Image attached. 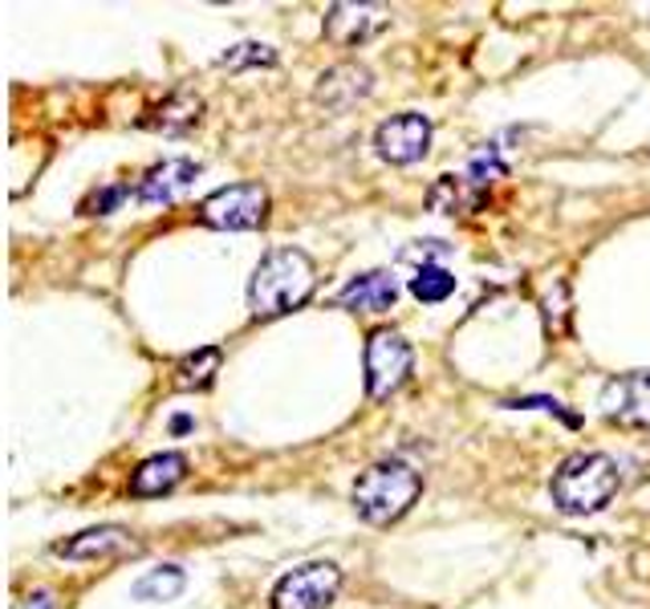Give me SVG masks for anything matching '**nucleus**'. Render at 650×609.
<instances>
[{"mask_svg": "<svg viewBox=\"0 0 650 609\" xmlns=\"http://www.w3.org/2000/svg\"><path fill=\"white\" fill-rule=\"evenodd\" d=\"M618 483H622L618 463L606 451H578L553 471L549 496L566 516H593L614 500Z\"/></svg>", "mask_w": 650, "mask_h": 609, "instance_id": "obj_2", "label": "nucleus"}, {"mask_svg": "<svg viewBox=\"0 0 650 609\" xmlns=\"http://www.w3.org/2000/svg\"><path fill=\"white\" fill-rule=\"evenodd\" d=\"M134 549V540L122 525H98V528H86L78 537L70 540H58L53 552L66 557V561H90V557H107V552H119V549Z\"/></svg>", "mask_w": 650, "mask_h": 609, "instance_id": "obj_14", "label": "nucleus"}, {"mask_svg": "<svg viewBox=\"0 0 650 609\" xmlns=\"http://www.w3.org/2000/svg\"><path fill=\"white\" fill-rule=\"evenodd\" d=\"M598 407L606 422H618L627 431H650V370L610 378L598 395Z\"/></svg>", "mask_w": 650, "mask_h": 609, "instance_id": "obj_7", "label": "nucleus"}, {"mask_svg": "<svg viewBox=\"0 0 650 609\" xmlns=\"http://www.w3.org/2000/svg\"><path fill=\"white\" fill-rule=\"evenodd\" d=\"M318 289V269L301 248H272L264 252L249 281L252 317H281L306 304Z\"/></svg>", "mask_w": 650, "mask_h": 609, "instance_id": "obj_1", "label": "nucleus"}, {"mask_svg": "<svg viewBox=\"0 0 650 609\" xmlns=\"http://www.w3.org/2000/svg\"><path fill=\"white\" fill-rule=\"evenodd\" d=\"M17 609H61V606H58V598H53L49 589H33V593H29V598H24Z\"/></svg>", "mask_w": 650, "mask_h": 609, "instance_id": "obj_22", "label": "nucleus"}, {"mask_svg": "<svg viewBox=\"0 0 650 609\" xmlns=\"http://www.w3.org/2000/svg\"><path fill=\"white\" fill-rule=\"evenodd\" d=\"M188 586V573L179 565H159V569H147V573L130 586V598L134 601H176Z\"/></svg>", "mask_w": 650, "mask_h": 609, "instance_id": "obj_15", "label": "nucleus"}, {"mask_svg": "<svg viewBox=\"0 0 650 609\" xmlns=\"http://www.w3.org/2000/svg\"><path fill=\"white\" fill-rule=\"evenodd\" d=\"M264 220H269V191L260 183H232L200 203V223L216 232H252Z\"/></svg>", "mask_w": 650, "mask_h": 609, "instance_id": "obj_4", "label": "nucleus"}, {"mask_svg": "<svg viewBox=\"0 0 650 609\" xmlns=\"http://www.w3.org/2000/svg\"><path fill=\"white\" fill-rule=\"evenodd\" d=\"M200 110H203V98L200 94H191V90H176V94H171L163 106H159V118H151L147 127L188 130L191 122H200Z\"/></svg>", "mask_w": 650, "mask_h": 609, "instance_id": "obj_16", "label": "nucleus"}, {"mask_svg": "<svg viewBox=\"0 0 650 609\" xmlns=\"http://www.w3.org/2000/svg\"><path fill=\"white\" fill-rule=\"evenodd\" d=\"M414 366L411 341L394 329H374L367 341V395L370 399H390L407 382Z\"/></svg>", "mask_w": 650, "mask_h": 609, "instance_id": "obj_6", "label": "nucleus"}, {"mask_svg": "<svg viewBox=\"0 0 650 609\" xmlns=\"http://www.w3.org/2000/svg\"><path fill=\"white\" fill-rule=\"evenodd\" d=\"M122 196H127L122 188H110V191H102V196H94L90 203H82V211H86V216H107V211L114 208Z\"/></svg>", "mask_w": 650, "mask_h": 609, "instance_id": "obj_21", "label": "nucleus"}, {"mask_svg": "<svg viewBox=\"0 0 650 609\" xmlns=\"http://www.w3.org/2000/svg\"><path fill=\"white\" fill-rule=\"evenodd\" d=\"M500 176H504V163L497 159V147H484L480 154H472V163H468V171H463V179H468L476 191L488 188V183H497Z\"/></svg>", "mask_w": 650, "mask_h": 609, "instance_id": "obj_20", "label": "nucleus"}, {"mask_svg": "<svg viewBox=\"0 0 650 609\" xmlns=\"http://www.w3.org/2000/svg\"><path fill=\"white\" fill-rule=\"evenodd\" d=\"M188 476V456L179 451H159V456L142 459L134 476H130V496H163L171 488H179Z\"/></svg>", "mask_w": 650, "mask_h": 609, "instance_id": "obj_13", "label": "nucleus"}, {"mask_svg": "<svg viewBox=\"0 0 650 609\" xmlns=\"http://www.w3.org/2000/svg\"><path fill=\"white\" fill-rule=\"evenodd\" d=\"M411 293L427 304L448 301V297L456 293V272L443 269V264H423V269H414V277H411Z\"/></svg>", "mask_w": 650, "mask_h": 609, "instance_id": "obj_18", "label": "nucleus"}, {"mask_svg": "<svg viewBox=\"0 0 650 609\" xmlns=\"http://www.w3.org/2000/svg\"><path fill=\"white\" fill-rule=\"evenodd\" d=\"M342 589V569L333 561L297 565L272 586V609H326Z\"/></svg>", "mask_w": 650, "mask_h": 609, "instance_id": "obj_5", "label": "nucleus"}, {"mask_svg": "<svg viewBox=\"0 0 650 609\" xmlns=\"http://www.w3.org/2000/svg\"><path fill=\"white\" fill-rule=\"evenodd\" d=\"M224 70H249V66H277V49L260 46V41H244V46H232L220 58Z\"/></svg>", "mask_w": 650, "mask_h": 609, "instance_id": "obj_19", "label": "nucleus"}, {"mask_svg": "<svg viewBox=\"0 0 650 609\" xmlns=\"http://www.w3.org/2000/svg\"><path fill=\"white\" fill-rule=\"evenodd\" d=\"M387 9L382 4H333L326 12V37L338 46H362L374 33L387 29Z\"/></svg>", "mask_w": 650, "mask_h": 609, "instance_id": "obj_10", "label": "nucleus"}, {"mask_svg": "<svg viewBox=\"0 0 650 609\" xmlns=\"http://www.w3.org/2000/svg\"><path fill=\"white\" fill-rule=\"evenodd\" d=\"M399 301V281L387 269H370L362 277H350L338 293V304L350 313H387Z\"/></svg>", "mask_w": 650, "mask_h": 609, "instance_id": "obj_11", "label": "nucleus"}, {"mask_svg": "<svg viewBox=\"0 0 650 609\" xmlns=\"http://www.w3.org/2000/svg\"><path fill=\"white\" fill-rule=\"evenodd\" d=\"M419 492H423L419 471L407 468L402 459H382V463H370L367 471H358L354 508L367 525H390V520L411 512Z\"/></svg>", "mask_w": 650, "mask_h": 609, "instance_id": "obj_3", "label": "nucleus"}, {"mask_svg": "<svg viewBox=\"0 0 650 609\" xmlns=\"http://www.w3.org/2000/svg\"><path fill=\"white\" fill-rule=\"evenodd\" d=\"M196 176H200V163L196 159H167V163L151 167L147 176H142L139 183V203H176L183 191L196 183Z\"/></svg>", "mask_w": 650, "mask_h": 609, "instance_id": "obj_12", "label": "nucleus"}, {"mask_svg": "<svg viewBox=\"0 0 650 609\" xmlns=\"http://www.w3.org/2000/svg\"><path fill=\"white\" fill-rule=\"evenodd\" d=\"M370 90H374V73H370L367 66H358V61H342V66H333V70H326L318 78L313 102L333 110V114H342V110H350L354 102H362Z\"/></svg>", "mask_w": 650, "mask_h": 609, "instance_id": "obj_9", "label": "nucleus"}, {"mask_svg": "<svg viewBox=\"0 0 650 609\" xmlns=\"http://www.w3.org/2000/svg\"><path fill=\"white\" fill-rule=\"evenodd\" d=\"M216 370H220V350H216V346H208V350H196V353H188V358L176 366V387L179 390L212 387Z\"/></svg>", "mask_w": 650, "mask_h": 609, "instance_id": "obj_17", "label": "nucleus"}, {"mask_svg": "<svg viewBox=\"0 0 650 609\" xmlns=\"http://www.w3.org/2000/svg\"><path fill=\"white\" fill-rule=\"evenodd\" d=\"M374 151H379L382 163H394V167L419 163L431 151V122H427V114H414V110L390 114L374 130Z\"/></svg>", "mask_w": 650, "mask_h": 609, "instance_id": "obj_8", "label": "nucleus"}]
</instances>
